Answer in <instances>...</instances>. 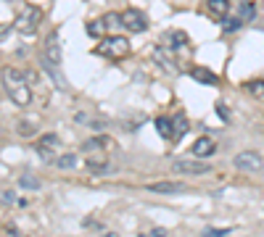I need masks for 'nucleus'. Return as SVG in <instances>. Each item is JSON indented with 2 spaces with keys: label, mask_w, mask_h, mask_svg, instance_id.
<instances>
[{
  "label": "nucleus",
  "mask_w": 264,
  "mask_h": 237,
  "mask_svg": "<svg viewBox=\"0 0 264 237\" xmlns=\"http://www.w3.org/2000/svg\"><path fill=\"white\" fill-rule=\"evenodd\" d=\"M3 85L8 90V98L16 103V106H29L32 103V90H29V85L24 82V74L6 66L3 69Z\"/></svg>",
  "instance_id": "nucleus-1"
},
{
  "label": "nucleus",
  "mask_w": 264,
  "mask_h": 237,
  "mask_svg": "<svg viewBox=\"0 0 264 237\" xmlns=\"http://www.w3.org/2000/svg\"><path fill=\"white\" fill-rule=\"evenodd\" d=\"M42 63L61 71V37H58V29H51L45 42H42Z\"/></svg>",
  "instance_id": "nucleus-2"
},
{
  "label": "nucleus",
  "mask_w": 264,
  "mask_h": 237,
  "mask_svg": "<svg viewBox=\"0 0 264 237\" xmlns=\"http://www.w3.org/2000/svg\"><path fill=\"white\" fill-rule=\"evenodd\" d=\"M172 171L185 174V177H201V174L211 171V164H206L204 158H177V161H172Z\"/></svg>",
  "instance_id": "nucleus-3"
},
{
  "label": "nucleus",
  "mask_w": 264,
  "mask_h": 237,
  "mask_svg": "<svg viewBox=\"0 0 264 237\" xmlns=\"http://www.w3.org/2000/svg\"><path fill=\"white\" fill-rule=\"evenodd\" d=\"M40 21H42V11L37 6H27V8H21L19 19H16V32H21V35H35L40 29Z\"/></svg>",
  "instance_id": "nucleus-4"
},
{
  "label": "nucleus",
  "mask_w": 264,
  "mask_h": 237,
  "mask_svg": "<svg viewBox=\"0 0 264 237\" xmlns=\"http://www.w3.org/2000/svg\"><path fill=\"white\" fill-rule=\"evenodd\" d=\"M95 53L106 56V58H122V56H127L130 53V40L127 37H106L98 47H95Z\"/></svg>",
  "instance_id": "nucleus-5"
},
{
  "label": "nucleus",
  "mask_w": 264,
  "mask_h": 237,
  "mask_svg": "<svg viewBox=\"0 0 264 237\" xmlns=\"http://www.w3.org/2000/svg\"><path fill=\"white\" fill-rule=\"evenodd\" d=\"M122 27L135 32V35H140V32L148 29V16L140 8H127V11L122 13Z\"/></svg>",
  "instance_id": "nucleus-6"
},
{
  "label": "nucleus",
  "mask_w": 264,
  "mask_h": 237,
  "mask_svg": "<svg viewBox=\"0 0 264 237\" xmlns=\"http://www.w3.org/2000/svg\"><path fill=\"white\" fill-rule=\"evenodd\" d=\"M232 164H235V169H241V171H259V169L264 166L261 155H259L256 150H243V153H238L235 158H232Z\"/></svg>",
  "instance_id": "nucleus-7"
},
{
  "label": "nucleus",
  "mask_w": 264,
  "mask_h": 237,
  "mask_svg": "<svg viewBox=\"0 0 264 237\" xmlns=\"http://www.w3.org/2000/svg\"><path fill=\"white\" fill-rule=\"evenodd\" d=\"M153 61H156L166 74H177V61H175L169 47H156V50H153Z\"/></svg>",
  "instance_id": "nucleus-8"
},
{
  "label": "nucleus",
  "mask_w": 264,
  "mask_h": 237,
  "mask_svg": "<svg viewBox=\"0 0 264 237\" xmlns=\"http://www.w3.org/2000/svg\"><path fill=\"white\" fill-rule=\"evenodd\" d=\"M111 145V140H108L106 135H95V137H90L82 142V153H106V148Z\"/></svg>",
  "instance_id": "nucleus-9"
},
{
  "label": "nucleus",
  "mask_w": 264,
  "mask_h": 237,
  "mask_svg": "<svg viewBox=\"0 0 264 237\" xmlns=\"http://www.w3.org/2000/svg\"><path fill=\"white\" fill-rule=\"evenodd\" d=\"M151 193H161V195H175V193H185V187L182 182H151L148 185Z\"/></svg>",
  "instance_id": "nucleus-10"
},
{
  "label": "nucleus",
  "mask_w": 264,
  "mask_h": 237,
  "mask_svg": "<svg viewBox=\"0 0 264 237\" xmlns=\"http://www.w3.org/2000/svg\"><path fill=\"white\" fill-rule=\"evenodd\" d=\"M85 166L95 174H103V171H108V158H106V153H87Z\"/></svg>",
  "instance_id": "nucleus-11"
},
{
  "label": "nucleus",
  "mask_w": 264,
  "mask_h": 237,
  "mask_svg": "<svg viewBox=\"0 0 264 237\" xmlns=\"http://www.w3.org/2000/svg\"><path fill=\"white\" fill-rule=\"evenodd\" d=\"M193 79H196V82H201V85H217V82H220V76H217L211 69H206V66H193L190 71H188Z\"/></svg>",
  "instance_id": "nucleus-12"
},
{
  "label": "nucleus",
  "mask_w": 264,
  "mask_h": 237,
  "mask_svg": "<svg viewBox=\"0 0 264 237\" xmlns=\"http://www.w3.org/2000/svg\"><path fill=\"white\" fill-rule=\"evenodd\" d=\"M214 150H217V142H214L211 137H198V140L193 142V155H196V158H209Z\"/></svg>",
  "instance_id": "nucleus-13"
},
{
  "label": "nucleus",
  "mask_w": 264,
  "mask_h": 237,
  "mask_svg": "<svg viewBox=\"0 0 264 237\" xmlns=\"http://www.w3.org/2000/svg\"><path fill=\"white\" fill-rule=\"evenodd\" d=\"M206 11L211 19H225L230 11V0H206Z\"/></svg>",
  "instance_id": "nucleus-14"
},
{
  "label": "nucleus",
  "mask_w": 264,
  "mask_h": 237,
  "mask_svg": "<svg viewBox=\"0 0 264 237\" xmlns=\"http://www.w3.org/2000/svg\"><path fill=\"white\" fill-rule=\"evenodd\" d=\"M188 129H190L188 116H185V114H175L172 116V140H180L182 135H188Z\"/></svg>",
  "instance_id": "nucleus-15"
},
{
  "label": "nucleus",
  "mask_w": 264,
  "mask_h": 237,
  "mask_svg": "<svg viewBox=\"0 0 264 237\" xmlns=\"http://www.w3.org/2000/svg\"><path fill=\"white\" fill-rule=\"evenodd\" d=\"M166 42H169V50H177V47H185L190 40H188V35H185L182 29H172V32H166V37H164Z\"/></svg>",
  "instance_id": "nucleus-16"
},
{
  "label": "nucleus",
  "mask_w": 264,
  "mask_h": 237,
  "mask_svg": "<svg viewBox=\"0 0 264 237\" xmlns=\"http://www.w3.org/2000/svg\"><path fill=\"white\" fill-rule=\"evenodd\" d=\"M254 16H256V6H254V3H241L238 11H235V19H238L241 24L254 21Z\"/></svg>",
  "instance_id": "nucleus-17"
},
{
  "label": "nucleus",
  "mask_w": 264,
  "mask_h": 237,
  "mask_svg": "<svg viewBox=\"0 0 264 237\" xmlns=\"http://www.w3.org/2000/svg\"><path fill=\"white\" fill-rule=\"evenodd\" d=\"M77 124H85V126H92V129H106V119H98V116H90V114H77L74 116Z\"/></svg>",
  "instance_id": "nucleus-18"
},
{
  "label": "nucleus",
  "mask_w": 264,
  "mask_h": 237,
  "mask_svg": "<svg viewBox=\"0 0 264 237\" xmlns=\"http://www.w3.org/2000/svg\"><path fill=\"white\" fill-rule=\"evenodd\" d=\"M156 132H159V137H164V140L172 137V119H169V116H159V119H156Z\"/></svg>",
  "instance_id": "nucleus-19"
},
{
  "label": "nucleus",
  "mask_w": 264,
  "mask_h": 237,
  "mask_svg": "<svg viewBox=\"0 0 264 237\" xmlns=\"http://www.w3.org/2000/svg\"><path fill=\"white\" fill-rule=\"evenodd\" d=\"M58 145H61V142H58V137L51 132V135H42V140H40V145H37V148L48 150V153H53V150H58Z\"/></svg>",
  "instance_id": "nucleus-20"
},
{
  "label": "nucleus",
  "mask_w": 264,
  "mask_h": 237,
  "mask_svg": "<svg viewBox=\"0 0 264 237\" xmlns=\"http://www.w3.org/2000/svg\"><path fill=\"white\" fill-rule=\"evenodd\" d=\"M53 164H56L58 169H74V166H77V155H74V153H64V155L53 158Z\"/></svg>",
  "instance_id": "nucleus-21"
},
{
  "label": "nucleus",
  "mask_w": 264,
  "mask_h": 237,
  "mask_svg": "<svg viewBox=\"0 0 264 237\" xmlns=\"http://www.w3.org/2000/svg\"><path fill=\"white\" fill-rule=\"evenodd\" d=\"M19 185H21L24 190H37V187H40V179L32 177V174H21V177H19Z\"/></svg>",
  "instance_id": "nucleus-22"
},
{
  "label": "nucleus",
  "mask_w": 264,
  "mask_h": 237,
  "mask_svg": "<svg viewBox=\"0 0 264 237\" xmlns=\"http://www.w3.org/2000/svg\"><path fill=\"white\" fill-rule=\"evenodd\" d=\"M0 203H3V205H13V203H16V193L8 190V187H3V190H0Z\"/></svg>",
  "instance_id": "nucleus-23"
},
{
  "label": "nucleus",
  "mask_w": 264,
  "mask_h": 237,
  "mask_svg": "<svg viewBox=\"0 0 264 237\" xmlns=\"http://www.w3.org/2000/svg\"><path fill=\"white\" fill-rule=\"evenodd\" d=\"M87 35H90V37H101V35H103V21H101V19H98V21H90V24H87Z\"/></svg>",
  "instance_id": "nucleus-24"
},
{
  "label": "nucleus",
  "mask_w": 264,
  "mask_h": 237,
  "mask_svg": "<svg viewBox=\"0 0 264 237\" xmlns=\"http://www.w3.org/2000/svg\"><path fill=\"white\" fill-rule=\"evenodd\" d=\"M248 90H251L256 98H264V79H256V82H248Z\"/></svg>",
  "instance_id": "nucleus-25"
},
{
  "label": "nucleus",
  "mask_w": 264,
  "mask_h": 237,
  "mask_svg": "<svg viewBox=\"0 0 264 237\" xmlns=\"http://www.w3.org/2000/svg\"><path fill=\"white\" fill-rule=\"evenodd\" d=\"M103 21V27H122V16H116V13H108L106 19H101Z\"/></svg>",
  "instance_id": "nucleus-26"
},
{
  "label": "nucleus",
  "mask_w": 264,
  "mask_h": 237,
  "mask_svg": "<svg viewBox=\"0 0 264 237\" xmlns=\"http://www.w3.org/2000/svg\"><path fill=\"white\" fill-rule=\"evenodd\" d=\"M230 234V229H206L201 237H227Z\"/></svg>",
  "instance_id": "nucleus-27"
},
{
  "label": "nucleus",
  "mask_w": 264,
  "mask_h": 237,
  "mask_svg": "<svg viewBox=\"0 0 264 237\" xmlns=\"http://www.w3.org/2000/svg\"><path fill=\"white\" fill-rule=\"evenodd\" d=\"M238 27H241L238 19H227L225 21V32H227V35H230V32H238Z\"/></svg>",
  "instance_id": "nucleus-28"
},
{
  "label": "nucleus",
  "mask_w": 264,
  "mask_h": 237,
  "mask_svg": "<svg viewBox=\"0 0 264 237\" xmlns=\"http://www.w3.org/2000/svg\"><path fill=\"white\" fill-rule=\"evenodd\" d=\"M143 237H169V232H166L164 227H156V229H151V232L143 234Z\"/></svg>",
  "instance_id": "nucleus-29"
},
{
  "label": "nucleus",
  "mask_w": 264,
  "mask_h": 237,
  "mask_svg": "<svg viewBox=\"0 0 264 237\" xmlns=\"http://www.w3.org/2000/svg\"><path fill=\"white\" fill-rule=\"evenodd\" d=\"M217 111H220V119H222V121H230V114H227V106H225V103L217 106Z\"/></svg>",
  "instance_id": "nucleus-30"
},
{
  "label": "nucleus",
  "mask_w": 264,
  "mask_h": 237,
  "mask_svg": "<svg viewBox=\"0 0 264 237\" xmlns=\"http://www.w3.org/2000/svg\"><path fill=\"white\" fill-rule=\"evenodd\" d=\"M106 237H119L116 232H106Z\"/></svg>",
  "instance_id": "nucleus-31"
}]
</instances>
